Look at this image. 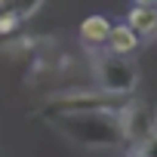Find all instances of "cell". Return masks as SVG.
<instances>
[{"label": "cell", "instance_id": "cell-1", "mask_svg": "<svg viewBox=\"0 0 157 157\" xmlns=\"http://www.w3.org/2000/svg\"><path fill=\"white\" fill-rule=\"evenodd\" d=\"M96 71H99V80L108 93H129L136 86V68L129 65V59L123 56H111L105 52L99 62H96Z\"/></svg>", "mask_w": 157, "mask_h": 157}, {"label": "cell", "instance_id": "cell-2", "mask_svg": "<svg viewBox=\"0 0 157 157\" xmlns=\"http://www.w3.org/2000/svg\"><path fill=\"white\" fill-rule=\"evenodd\" d=\"M139 40L145 37H157V10H145V6H132L126 13V22H123Z\"/></svg>", "mask_w": 157, "mask_h": 157}, {"label": "cell", "instance_id": "cell-3", "mask_svg": "<svg viewBox=\"0 0 157 157\" xmlns=\"http://www.w3.org/2000/svg\"><path fill=\"white\" fill-rule=\"evenodd\" d=\"M139 37L126 28V25H111V34H108V40H105V46H108V52L111 56H129V52H136L139 49Z\"/></svg>", "mask_w": 157, "mask_h": 157}, {"label": "cell", "instance_id": "cell-4", "mask_svg": "<svg viewBox=\"0 0 157 157\" xmlns=\"http://www.w3.org/2000/svg\"><path fill=\"white\" fill-rule=\"evenodd\" d=\"M108 34H111V19H105V16H90L80 22V37L86 46H102L108 40Z\"/></svg>", "mask_w": 157, "mask_h": 157}, {"label": "cell", "instance_id": "cell-5", "mask_svg": "<svg viewBox=\"0 0 157 157\" xmlns=\"http://www.w3.org/2000/svg\"><path fill=\"white\" fill-rule=\"evenodd\" d=\"M148 108H132L129 111V123H126V136L132 139V142H148L151 136H154V123L148 120Z\"/></svg>", "mask_w": 157, "mask_h": 157}, {"label": "cell", "instance_id": "cell-6", "mask_svg": "<svg viewBox=\"0 0 157 157\" xmlns=\"http://www.w3.org/2000/svg\"><path fill=\"white\" fill-rule=\"evenodd\" d=\"M19 28V13L16 10H0V34H13Z\"/></svg>", "mask_w": 157, "mask_h": 157}, {"label": "cell", "instance_id": "cell-7", "mask_svg": "<svg viewBox=\"0 0 157 157\" xmlns=\"http://www.w3.org/2000/svg\"><path fill=\"white\" fill-rule=\"evenodd\" d=\"M139 157H157V136H151L145 145H142V154Z\"/></svg>", "mask_w": 157, "mask_h": 157}, {"label": "cell", "instance_id": "cell-8", "mask_svg": "<svg viewBox=\"0 0 157 157\" xmlns=\"http://www.w3.org/2000/svg\"><path fill=\"white\" fill-rule=\"evenodd\" d=\"M136 6H145V10H157V0H132Z\"/></svg>", "mask_w": 157, "mask_h": 157}]
</instances>
